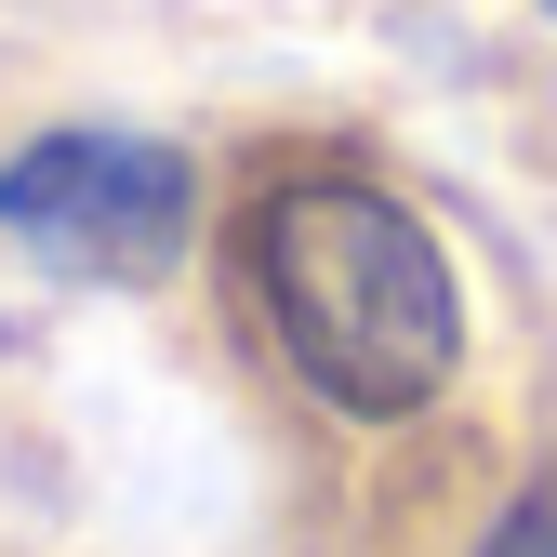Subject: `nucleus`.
I'll use <instances>...</instances> for the list:
<instances>
[{"label":"nucleus","instance_id":"obj_1","mask_svg":"<svg viewBox=\"0 0 557 557\" xmlns=\"http://www.w3.org/2000/svg\"><path fill=\"white\" fill-rule=\"evenodd\" d=\"M252 278H265V332L293 345V372L332 411H359V425L425 411L451 385V359H465L451 252L385 186H293V199H265Z\"/></svg>","mask_w":557,"mask_h":557},{"label":"nucleus","instance_id":"obj_2","mask_svg":"<svg viewBox=\"0 0 557 557\" xmlns=\"http://www.w3.org/2000/svg\"><path fill=\"white\" fill-rule=\"evenodd\" d=\"M0 239L40 278H160L186 252V160L160 133H40L0 160Z\"/></svg>","mask_w":557,"mask_h":557},{"label":"nucleus","instance_id":"obj_3","mask_svg":"<svg viewBox=\"0 0 557 557\" xmlns=\"http://www.w3.org/2000/svg\"><path fill=\"white\" fill-rule=\"evenodd\" d=\"M478 557H557V478H544V492H518V505L492 518V544H478Z\"/></svg>","mask_w":557,"mask_h":557},{"label":"nucleus","instance_id":"obj_4","mask_svg":"<svg viewBox=\"0 0 557 557\" xmlns=\"http://www.w3.org/2000/svg\"><path fill=\"white\" fill-rule=\"evenodd\" d=\"M544 14H557V0H544Z\"/></svg>","mask_w":557,"mask_h":557}]
</instances>
